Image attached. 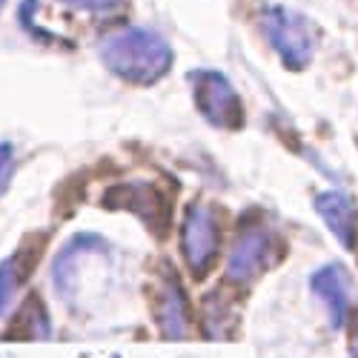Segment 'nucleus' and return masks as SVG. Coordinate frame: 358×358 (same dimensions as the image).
Returning <instances> with one entry per match:
<instances>
[{"instance_id": "obj_4", "label": "nucleus", "mask_w": 358, "mask_h": 358, "mask_svg": "<svg viewBox=\"0 0 358 358\" xmlns=\"http://www.w3.org/2000/svg\"><path fill=\"white\" fill-rule=\"evenodd\" d=\"M181 247H184V261L195 278L210 273V266L218 252V224L210 206L192 203L184 215V229H181Z\"/></svg>"}, {"instance_id": "obj_12", "label": "nucleus", "mask_w": 358, "mask_h": 358, "mask_svg": "<svg viewBox=\"0 0 358 358\" xmlns=\"http://www.w3.org/2000/svg\"><path fill=\"white\" fill-rule=\"evenodd\" d=\"M69 6H78V9H92V12H106V9H115L121 0H64Z\"/></svg>"}, {"instance_id": "obj_10", "label": "nucleus", "mask_w": 358, "mask_h": 358, "mask_svg": "<svg viewBox=\"0 0 358 358\" xmlns=\"http://www.w3.org/2000/svg\"><path fill=\"white\" fill-rule=\"evenodd\" d=\"M23 270H20V258H6L0 264V313L9 307V301L15 298L17 287H20Z\"/></svg>"}, {"instance_id": "obj_8", "label": "nucleus", "mask_w": 358, "mask_h": 358, "mask_svg": "<svg viewBox=\"0 0 358 358\" xmlns=\"http://www.w3.org/2000/svg\"><path fill=\"white\" fill-rule=\"evenodd\" d=\"M313 289L330 313L333 327H341L350 315V278L338 264H330L313 275Z\"/></svg>"}, {"instance_id": "obj_9", "label": "nucleus", "mask_w": 358, "mask_h": 358, "mask_svg": "<svg viewBox=\"0 0 358 358\" xmlns=\"http://www.w3.org/2000/svg\"><path fill=\"white\" fill-rule=\"evenodd\" d=\"M158 327L166 338H184L189 333V307L178 281H166L158 295Z\"/></svg>"}, {"instance_id": "obj_5", "label": "nucleus", "mask_w": 358, "mask_h": 358, "mask_svg": "<svg viewBox=\"0 0 358 358\" xmlns=\"http://www.w3.org/2000/svg\"><path fill=\"white\" fill-rule=\"evenodd\" d=\"M195 101L201 115L218 129H238L244 124V109L232 83L221 72H198L195 75Z\"/></svg>"}, {"instance_id": "obj_14", "label": "nucleus", "mask_w": 358, "mask_h": 358, "mask_svg": "<svg viewBox=\"0 0 358 358\" xmlns=\"http://www.w3.org/2000/svg\"><path fill=\"white\" fill-rule=\"evenodd\" d=\"M0 6H3V0H0Z\"/></svg>"}, {"instance_id": "obj_11", "label": "nucleus", "mask_w": 358, "mask_h": 358, "mask_svg": "<svg viewBox=\"0 0 358 358\" xmlns=\"http://www.w3.org/2000/svg\"><path fill=\"white\" fill-rule=\"evenodd\" d=\"M12 164H15L12 146H9V143H0V192H3V187H6V181H9Z\"/></svg>"}, {"instance_id": "obj_3", "label": "nucleus", "mask_w": 358, "mask_h": 358, "mask_svg": "<svg viewBox=\"0 0 358 358\" xmlns=\"http://www.w3.org/2000/svg\"><path fill=\"white\" fill-rule=\"evenodd\" d=\"M278 258V241L266 227H247L235 238L227 261V275L235 284H250L264 270H270Z\"/></svg>"}, {"instance_id": "obj_13", "label": "nucleus", "mask_w": 358, "mask_h": 358, "mask_svg": "<svg viewBox=\"0 0 358 358\" xmlns=\"http://www.w3.org/2000/svg\"><path fill=\"white\" fill-rule=\"evenodd\" d=\"M350 358H358V324L352 330V344H350Z\"/></svg>"}, {"instance_id": "obj_6", "label": "nucleus", "mask_w": 358, "mask_h": 358, "mask_svg": "<svg viewBox=\"0 0 358 358\" xmlns=\"http://www.w3.org/2000/svg\"><path fill=\"white\" fill-rule=\"evenodd\" d=\"M109 203L124 206V210L135 213L141 221L152 224V227H161V229H164V224H166V218H169V210L164 206L161 192H158L152 184H146V181H138V184H127V187L112 189V192H109Z\"/></svg>"}, {"instance_id": "obj_2", "label": "nucleus", "mask_w": 358, "mask_h": 358, "mask_svg": "<svg viewBox=\"0 0 358 358\" xmlns=\"http://www.w3.org/2000/svg\"><path fill=\"white\" fill-rule=\"evenodd\" d=\"M261 29L289 69H301L310 64L315 49V32L307 23V17L295 15L284 6H270L261 15Z\"/></svg>"}, {"instance_id": "obj_1", "label": "nucleus", "mask_w": 358, "mask_h": 358, "mask_svg": "<svg viewBox=\"0 0 358 358\" xmlns=\"http://www.w3.org/2000/svg\"><path fill=\"white\" fill-rule=\"evenodd\" d=\"M101 57L117 78L129 83H155L172 66L169 43L149 29H124L103 38Z\"/></svg>"}, {"instance_id": "obj_7", "label": "nucleus", "mask_w": 358, "mask_h": 358, "mask_svg": "<svg viewBox=\"0 0 358 358\" xmlns=\"http://www.w3.org/2000/svg\"><path fill=\"white\" fill-rule=\"evenodd\" d=\"M315 210L324 218V224L333 229V235L347 247H358V210L355 203L341 192H321L315 198Z\"/></svg>"}]
</instances>
